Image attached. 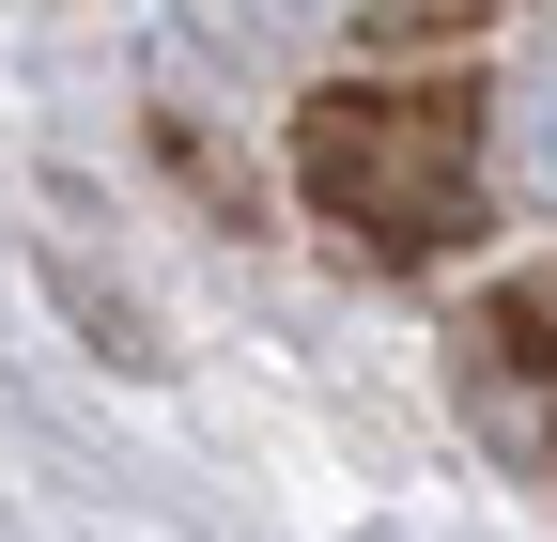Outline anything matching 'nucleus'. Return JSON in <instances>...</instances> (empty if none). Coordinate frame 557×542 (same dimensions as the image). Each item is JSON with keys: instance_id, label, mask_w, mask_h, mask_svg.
<instances>
[{"instance_id": "nucleus-1", "label": "nucleus", "mask_w": 557, "mask_h": 542, "mask_svg": "<svg viewBox=\"0 0 557 542\" xmlns=\"http://www.w3.org/2000/svg\"><path fill=\"white\" fill-rule=\"evenodd\" d=\"M295 156H310V201H325V218H357L372 248H434L465 218L480 124H465V94H325Z\"/></svg>"}, {"instance_id": "nucleus-2", "label": "nucleus", "mask_w": 557, "mask_h": 542, "mask_svg": "<svg viewBox=\"0 0 557 542\" xmlns=\"http://www.w3.org/2000/svg\"><path fill=\"white\" fill-rule=\"evenodd\" d=\"M511 171L557 201V62H542V94H527V140H511Z\"/></svg>"}]
</instances>
